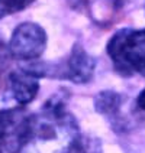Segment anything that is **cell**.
Listing matches in <instances>:
<instances>
[{"mask_svg":"<svg viewBox=\"0 0 145 153\" xmlns=\"http://www.w3.org/2000/svg\"><path fill=\"white\" fill-rule=\"evenodd\" d=\"M83 142L74 116L61 97H52L34 114L32 131L20 153H76Z\"/></svg>","mask_w":145,"mask_h":153,"instance_id":"1","label":"cell"},{"mask_svg":"<svg viewBox=\"0 0 145 153\" xmlns=\"http://www.w3.org/2000/svg\"><path fill=\"white\" fill-rule=\"evenodd\" d=\"M107 53L120 75L145 78V29H122L107 42Z\"/></svg>","mask_w":145,"mask_h":153,"instance_id":"2","label":"cell"},{"mask_svg":"<svg viewBox=\"0 0 145 153\" xmlns=\"http://www.w3.org/2000/svg\"><path fill=\"white\" fill-rule=\"evenodd\" d=\"M22 68L36 78H60L68 79L76 84H84L92 79L96 68V61L84 51V48L76 43L65 61L61 62H32Z\"/></svg>","mask_w":145,"mask_h":153,"instance_id":"3","label":"cell"},{"mask_svg":"<svg viewBox=\"0 0 145 153\" xmlns=\"http://www.w3.org/2000/svg\"><path fill=\"white\" fill-rule=\"evenodd\" d=\"M34 114L25 107L0 110V153H20L32 131Z\"/></svg>","mask_w":145,"mask_h":153,"instance_id":"4","label":"cell"},{"mask_svg":"<svg viewBox=\"0 0 145 153\" xmlns=\"http://www.w3.org/2000/svg\"><path fill=\"white\" fill-rule=\"evenodd\" d=\"M47 48V33L34 22H25L13 30L9 41V52L20 61H35Z\"/></svg>","mask_w":145,"mask_h":153,"instance_id":"5","label":"cell"},{"mask_svg":"<svg viewBox=\"0 0 145 153\" xmlns=\"http://www.w3.org/2000/svg\"><path fill=\"white\" fill-rule=\"evenodd\" d=\"M39 78L32 75L31 72L20 68L19 71H13L9 75V87L15 101L22 107L32 102L39 91Z\"/></svg>","mask_w":145,"mask_h":153,"instance_id":"6","label":"cell"},{"mask_svg":"<svg viewBox=\"0 0 145 153\" xmlns=\"http://www.w3.org/2000/svg\"><path fill=\"white\" fill-rule=\"evenodd\" d=\"M120 107L122 97L118 93L103 91L96 97V110L109 119L115 131H120L122 128H125V123L120 119Z\"/></svg>","mask_w":145,"mask_h":153,"instance_id":"7","label":"cell"},{"mask_svg":"<svg viewBox=\"0 0 145 153\" xmlns=\"http://www.w3.org/2000/svg\"><path fill=\"white\" fill-rule=\"evenodd\" d=\"M35 0H0V19L26 9Z\"/></svg>","mask_w":145,"mask_h":153,"instance_id":"8","label":"cell"},{"mask_svg":"<svg viewBox=\"0 0 145 153\" xmlns=\"http://www.w3.org/2000/svg\"><path fill=\"white\" fill-rule=\"evenodd\" d=\"M76 153H99V152H97V147L96 146H93L92 143H87V142L83 140Z\"/></svg>","mask_w":145,"mask_h":153,"instance_id":"9","label":"cell"},{"mask_svg":"<svg viewBox=\"0 0 145 153\" xmlns=\"http://www.w3.org/2000/svg\"><path fill=\"white\" fill-rule=\"evenodd\" d=\"M137 105L141 108V110H144L145 111V90H142L141 91V94L138 95V98H137Z\"/></svg>","mask_w":145,"mask_h":153,"instance_id":"10","label":"cell"}]
</instances>
